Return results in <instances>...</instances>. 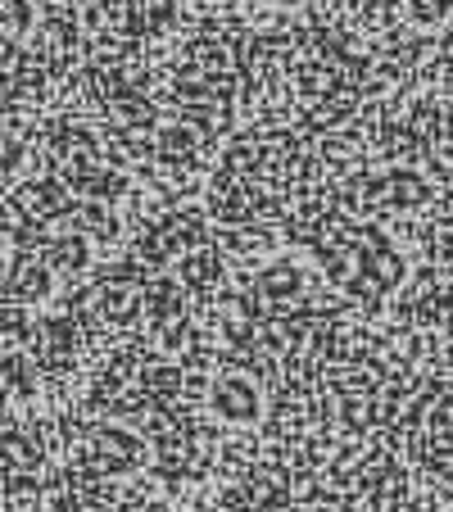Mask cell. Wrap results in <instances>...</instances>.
Here are the masks:
<instances>
[{
    "label": "cell",
    "mask_w": 453,
    "mask_h": 512,
    "mask_svg": "<svg viewBox=\"0 0 453 512\" xmlns=\"http://www.w3.org/2000/svg\"><path fill=\"white\" fill-rule=\"evenodd\" d=\"M209 408L218 422L250 426L263 417V395H259V386H254V377H245V372H222V377L209 381Z\"/></svg>",
    "instance_id": "1"
},
{
    "label": "cell",
    "mask_w": 453,
    "mask_h": 512,
    "mask_svg": "<svg viewBox=\"0 0 453 512\" xmlns=\"http://www.w3.org/2000/svg\"><path fill=\"white\" fill-rule=\"evenodd\" d=\"M254 290L268 304H286V300H304V268L290 254H277L272 263H263L254 272Z\"/></svg>",
    "instance_id": "2"
},
{
    "label": "cell",
    "mask_w": 453,
    "mask_h": 512,
    "mask_svg": "<svg viewBox=\"0 0 453 512\" xmlns=\"http://www.w3.org/2000/svg\"><path fill=\"white\" fill-rule=\"evenodd\" d=\"M41 259L59 272V277H82L91 268V236L87 232H55L41 250Z\"/></svg>",
    "instance_id": "3"
},
{
    "label": "cell",
    "mask_w": 453,
    "mask_h": 512,
    "mask_svg": "<svg viewBox=\"0 0 453 512\" xmlns=\"http://www.w3.org/2000/svg\"><path fill=\"white\" fill-rule=\"evenodd\" d=\"M177 277H182V286L191 290V295H209V290H218L222 277H227V259H222L218 250H186L182 263H177Z\"/></svg>",
    "instance_id": "4"
},
{
    "label": "cell",
    "mask_w": 453,
    "mask_h": 512,
    "mask_svg": "<svg viewBox=\"0 0 453 512\" xmlns=\"http://www.w3.org/2000/svg\"><path fill=\"white\" fill-rule=\"evenodd\" d=\"M141 295H145V318L159 327V322H168V318H182L191 290L182 286V277H150Z\"/></svg>",
    "instance_id": "5"
},
{
    "label": "cell",
    "mask_w": 453,
    "mask_h": 512,
    "mask_svg": "<svg viewBox=\"0 0 453 512\" xmlns=\"http://www.w3.org/2000/svg\"><path fill=\"white\" fill-rule=\"evenodd\" d=\"M96 313L109 322V327H132V322L145 318V295H136L132 286H100Z\"/></svg>",
    "instance_id": "6"
},
{
    "label": "cell",
    "mask_w": 453,
    "mask_h": 512,
    "mask_svg": "<svg viewBox=\"0 0 453 512\" xmlns=\"http://www.w3.org/2000/svg\"><path fill=\"white\" fill-rule=\"evenodd\" d=\"M200 340V331H195V322L186 318H168V322H159V331H155V345H159V354H168V358H177V354H186V349Z\"/></svg>",
    "instance_id": "7"
},
{
    "label": "cell",
    "mask_w": 453,
    "mask_h": 512,
    "mask_svg": "<svg viewBox=\"0 0 453 512\" xmlns=\"http://www.w3.org/2000/svg\"><path fill=\"white\" fill-rule=\"evenodd\" d=\"M449 14H453V0H404V19L422 32L440 28Z\"/></svg>",
    "instance_id": "8"
},
{
    "label": "cell",
    "mask_w": 453,
    "mask_h": 512,
    "mask_svg": "<svg viewBox=\"0 0 453 512\" xmlns=\"http://www.w3.org/2000/svg\"><path fill=\"white\" fill-rule=\"evenodd\" d=\"M0 28H10L14 37H28L37 28V5L32 0H0Z\"/></svg>",
    "instance_id": "9"
},
{
    "label": "cell",
    "mask_w": 453,
    "mask_h": 512,
    "mask_svg": "<svg viewBox=\"0 0 453 512\" xmlns=\"http://www.w3.org/2000/svg\"><path fill=\"white\" fill-rule=\"evenodd\" d=\"M386 195L390 204H399V209H408V204H422L426 200V186L417 173H390L386 177Z\"/></svg>",
    "instance_id": "10"
},
{
    "label": "cell",
    "mask_w": 453,
    "mask_h": 512,
    "mask_svg": "<svg viewBox=\"0 0 453 512\" xmlns=\"http://www.w3.org/2000/svg\"><path fill=\"white\" fill-rule=\"evenodd\" d=\"M263 5H272V10H299L304 0H263Z\"/></svg>",
    "instance_id": "11"
}]
</instances>
